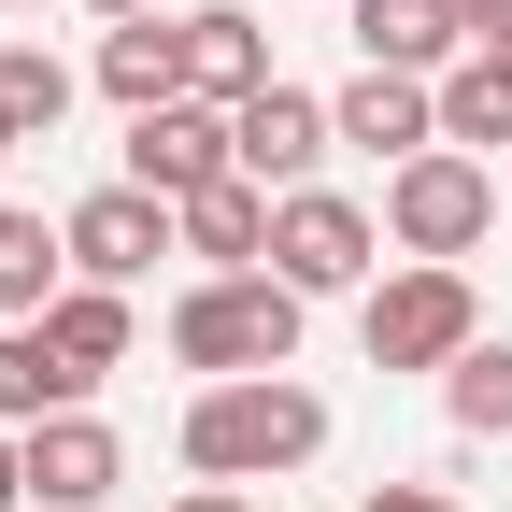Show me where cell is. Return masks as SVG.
Segmentation results:
<instances>
[{"label": "cell", "mask_w": 512, "mask_h": 512, "mask_svg": "<svg viewBox=\"0 0 512 512\" xmlns=\"http://www.w3.org/2000/svg\"><path fill=\"white\" fill-rule=\"evenodd\" d=\"M356 342H370V370H456L484 342V299H470L456 256H399V271L356 299Z\"/></svg>", "instance_id": "3"}, {"label": "cell", "mask_w": 512, "mask_h": 512, "mask_svg": "<svg viewBox=\"0 0 512 512\" xmlns=\"http://www.w3.org/2000/svg\"><path fill=\"white\" fill-rule=\"evenodd\" d=\"M328 456V399L299 370H256V384H185V470L200 484H285Z\"/></svg>", "instance_id": "1"}, {"label": "cell", "mask_w": 512, "mask_h": 512, "mask_svg": "<svg viewBox=\"0 0 512 512\" xmlns=\"http://www.w3.org/2000/svg\"><path fill=\"white\" fill-rule=\"evenodd\" d=\"M256 86H285L271 72V29H256L242 0H200V15H185V100H228L242 114Z\"/></svg>", "instance_id": "11"}, {"label": "cell", "mask_w": 512, "mask_h": 512, "mask_svg": "<svg viewBox=\"0 0 512 512\" xmlns=\"http://www.w3.org/2000/svg\"><path fill=\"white\" fill-rule=\"evenodd\" d=\"M100 100H128V114L185 100V15H128V29H100Z\"/></svg>", "instance_id": "15"}, {"label": "cell", "mask_w": 512, "mask_h": 512, "mask_svg": "<svg viewBox=\"0 0 512 512\" xmlns=\"http://www.w3.org/2000/svg\"><path fill=\"white\" fill-rule=\"evenodd\" d=\"M57 114H72V57L0 43V128H15V143H57Z\"/></svg>", "instance_id": "18"}, {"label": "cell", "mask_w": 512, "mask_h": 512, "mask_svg": "<svg viewBox=\"0 0 512 512\" xmlns=\"http://www.w3.org/2000/svg\"><path fill=\"white\" fill-rule=\"evenodd\" d=\"M0 15H43V0H0Z\"/></svg>", "instance_id": "26"}, {"label": "cell", "mask_w": 512, "mask_h": 512, "mask_svg": "<svg viewBox=\"0 0 512 512\" xmlns=\"http://www.w3.org/2000/svg\"><path fill=\"white\" fill-rule=\"evenodd\" d=\"M43 342L72 356V370H86V399H100V384L128 370V342H143V313H128V285H72V299L43 313Z\"/></svg>", "instance_id": "16"}, {"label": "cell", "mask_w": 512, "mask_h": 512, "mask_svg": "<svg viewBox=\"0 0 512 512\" xmlns=\"http://www.w3.org/2000/svg\"><path fill=\"white\" fill-rule=\"evenodd\" d=\"M328 157H342V128H328V100H313V86H256V100H242V171L271 185V200H285V185H313Z\"/></svg>", "instance_id": "9"}, {"label": "cell", "mask_w": 512, "mask_h": 512, "mask_svg": "<svg viewBox=\"0 0 512 512\" xmlns=\"http://www.w3.org/2000/svg\"><path fill=\"white\" fill-rule=\"evenodd\" d=\"M57 228H72V285H143L157 256H185V214L157 200V185H128V171L100 185V200H72Z\"/></svg>", "instance_id": "6"}, {"label": "cell", "mask_w": 512, "mask_h": 512, "mask_svg": "<svg viewBox=\"0 0 512 512\" xmlns=\"http://www.w3.org/2000/svg\"><path fill=\"white\" fill-rule=\"evenodd\" d=\"M271 271L299 299H370L384 285V214L342 200V185H285V214H271Z\"/></svg>", "instance_id": "4"}, {"label": "cell", "mask_w": 512, "mask_h": 512, "mask_svg": "<svg viewBox=\"0 0 512 512\" xmlns=\"http://www.w3.org/2000/svg\"><path fill=\"white\" fill-rule=\"evenodd\" d=\"M299 285L285 271H200L171 299V370H200V384H256V370H299Z\"/></svg>", "instance_id": "2"}, {"label": "cell", "mask_w": 512, "mask_h": 512, "mask_svg": "<svg viewBox=\"0 0 512 512\" xmlns=\"http://www.w3.org/2000/svg\"><path fill=\"white\" fill-rule=\"evenodd\" d=\"M441 143H512V57H456V72H441Z\"/></svg>", "instance_id": "19"}, {"label": "cell", "mask_w": 512, "mask_h": 512, "mask_svg": "<svg viewBox=\"0 0 512 512\" xmlns=\"http://www.w3.org/2000/svg\"><path fill=\"white\" fill-rule=\"evenodd\" d=\"M86 15H100V29H128V15H157V0H86Z\"/></svg>", "instance_id": "25"}, {"label": "cell", "mask_w": 512, "mask_h": 512, "mask_svg": "<svg viewBox=\"0 0 512 512\" xmlns=\"http://www.w3.org/2000/svg\"><path fill=\"white\" fill-rule=\"evenodd\" d=\"M171 512H256V498H242V484H185Z\"/></svg>", "instance_id": "24"}, {"label": "cell", "mask_w": 512, "mask_h": 512, "mask_svg": "<svg viewBox=\"0 0 512 512\" xmlns=\"http://www.w3.org/2000/svg\"><path fill=\"white\" fill-rule=\"evenodd\" d=\"M456 29L470 43H512V0H456Z\"/></svg>", "instance_id": "23"}, {"label": "cell", "mask_w": 512, "mask_h": 512, "mask_svg": "<svg viewBox=\"0 0 512 512\" xmlns=\"http://www.w3.org/2000/svg\"><path fill=\"white\" fill-rule=\"evenodd\" d=\"M43 413H86V370L43 328H0V427H43Z\"/></svg>", "instance_id": "17"}, {"label": "cell", "mask_w": 512, "mask_h": 512, "mask_svg": "<svg viewBox=\"0 0 512 512\" xmlns=\"http://www.w3.org/2000/svg\"><path fill=\"white\" fill-rule=\"evenodd\" d=\"M356 57H370V72H456V57H470V29H456V0H356Z\"/></svg>", "instance_id": "13"}, {"label": "cell", "mask_w": 512, "mask_h": 512, "mask_svg": "<svg viewBox=\"0 0 512 512\" xmlns=\"http://www.w3.org/2000/svg\"><path fill=\"white\" fill-rule=\"evenodd\" d=\"M72 299V228H43L29 200H0V328H43Z\"/></svg>", "instance_id": "14"}, {"label": "cell", "mask_w": 512, "mask_h": 512, "mask_svg": "<svg viewBox=\"0 0 512 512\" xmlns=\"http://www.w3.org/2000/svg\"><path fill=\"white\" fill-rule=\"evenodd\" d=\"M114 484H128V441L100 413H43L29 427V512H100Z\"/></svg>", "instance_id": "8"}, {"label": "cell", "mask_w": 512, "mask_h": 512, "mask_svg": "<svg viewBox=\"0 0 512 512\" xmlns=\"http://www.w3.org/2000/svg\"><path fill=\"white\" fill-rule=\"evenodd\" d=\"M242 171V114L228 100H157L128 114V185H157V200H200V185Z\"/></svg>", "instance_id": "7"}, {"label": "cell", "mask_w": 512, "mask_h": 512, "mask_svg": "<svg viewBox=\"0 0 512 512\" xmlns=\"http://www.w3.org/2000/svg\"><path fill=\"white\" fill-rule=\"evenodd\" d=\"M356 512H456V498H441V484H370Z\"/></svg>", "instance_id": "22"}, {"label": "cell", "mask_w": 512, "mask_h": 512, "mask_svg": "<svg viewBox=\"0 0 512 512\" xmlns=\"http://www.w3.org/2000/svg\"><path fill=\"white\" fill-rule=\"evenodd\" d=\"M441 413H456L470 441H512V342H470L456 370H441Z\"/></svg>", "instance_id": "20"}, {"label": "cell", "mask_w": 512, "mask_h": 512, "mask_svg": "<svg viewBox=\"0 0 512 512\" xmlns=\"http://www.w3.org/2000/svg\"><path fill=\"white\" fill-rule=\"evenodd\" d=\"M328 128H342L356 157L399 171V157H427V143H441V86H427V72H356V86L328 100Z\"/></svg>", "instance_id": "10"}, {"label": "cell", "mask_w": 512, "mask_h": 512, "mask_svg": "<svg viewBox=\"0 0 512 512\" xmlns=\"http://www.w3.org/2000/svg\"><path fill=\"white\" fill-rule=\"evenodd\" d=\"M0 512H29V427H0Z\"/></svg>", "instance_id": "21"}, {"label": "cell", "mask_w": 512, "mask_h": 512, "mask_svg": "<svg viewBox=\"0 0 512 512\" xmlns=\"http://www.w3.org/2000/svg\"><path fill=\"white\" fill-rule=\"evenodd\" d=\"M185 214V256H200V271H271V185H256V171H228V185H200V200H171Z\"/></svg>", "instance_id": "12"}, {"label": "cell", "mask_w": 512, "mask_h": 512, "mask_svg": "<svg viewBox=\"0 0 512 512\" xmlns=\"http://www.w3.org/2000/svg\"><path fill=\"white\" fill-rule=\"evenodd\" d=\"M484 228H498V171L470 143H427V157L384 171V242L399 256H470Z\"/></svg>", "instance_id": "5"}, {"label": "cell", "mask_w": 512, "mask_h": 512, "mask_svg": "<svg viewBox=\"0 0 512 512\" xmlns=\"http://www.w3.org/2000/svg\"><path fill=\"white\" fill-rule=\"evenodd\" d=\"M0 171H15V128H0Z\"/></svg>", "instance_id": "27"}]
</instances>
